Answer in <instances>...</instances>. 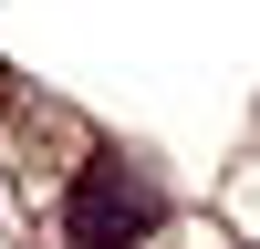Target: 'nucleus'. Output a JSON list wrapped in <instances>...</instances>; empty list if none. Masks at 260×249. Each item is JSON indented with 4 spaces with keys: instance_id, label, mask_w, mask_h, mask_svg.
Returning <instances> with one entry per match:
<instances>
[{
    "instance_id": "1",
    "label": "nucleus",
    "mask_w": 260,
    "mask_h": 249,
    "mask_svg": "<svg viewBox=\"0 0 260 249\" xmlns=\"http://www.w3.org/2000/svg\"><path fill=\"white\" fill-rule=\"evenodd\" d=\"M156 218H167V187L136 156H83L73 187H62V239L73 249H136Z\"/></svg>"
}]
</instances>
